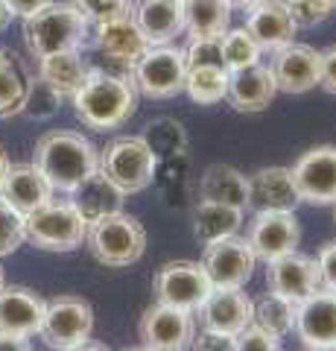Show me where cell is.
Masks as SVG:
<instances>
[{"mask_svg": "<svg viewBox=\"0 0 336 351\" xmlns=\"http://www.w3.org/2000/svg\"><path fill=\"white\" fill-rule=\"evenodd\" d=\"M138 337L146 351H188L196 337V313L158 302L140 316Z\"/></svg>", "mask_w": 336, "mask_h": 351, "instance_id": "10", "label": "cell"}, {"mask_svg": "<svg viewBox=\"0 0 336 351\" xmlns=\"http://www.w3.org/2000/svg\"><path fill=\"white\" fill-rule=\"evenodd\" d=\"M333 6H336V0H333Z\"/></svg>", "mask_w": 336, "mask_h": 351, "instance_id": "54", "label": "cell"}, {"mask_svg": "<svg viewBox=\"0 0 336 351\" xmlns=\"http://www.w3.org/2000/svg\"><path fill=\"white\" fill-rule=\"evenodd\" d=\"M153 290L161 304L196 313L202 302L211 295L214 284L199 261H170L155 272Z\"/></svg>", "mask_w": 336, "mask_h": 351, "instance_id": "9", "label": "cell"}, {"mask_svg": "<svg viewBox=\"0 0 336 351\" xmlns=\"http://www.w3.org/2000/svg\"><path fill=\"white\" fill-rule=\"evenodd\" d=\"M88 223L79 217V211L70 205V199L44 202L36 211L24 214V240H29L36 249L44 252H73L85 243Z\"/></svg>", "mask_w": 336, "mask_h": 351, "instance_id": "5", "label": "cell"}, {"mask_svg": "<svg viewBox=\"0 0 336 351\" xmlns=\"http://www.w3.org/2000/svg\"><path fill=\"white\" fill-rule=\"evenodd\" d=\"M132 21L149 47L172 44L176 36H184L181 0H132Z\"/></svg>", "mask_w": 336, "mask_h": 351, "instance_id": "21", "label": "cell"}, {"mask_svg": "<svg viewBox=\"0 0 336 351\" xmlns=\"http://www.w3.org/2000/svg\"><path fill=\"white\" fill-rule=\"evenodd\" d=\"M298 202L289 167H260L248 176V208L255 211H296Z\"/></svg>", "mask_w": 336, "mask_h": 351, "instance_id": "22", "label": "cell"}, {"mask_svg": "<svg viewBox=\"0 0 336 351\" xmlns=\"http://www.w3.org/2000/svg\"><path fill=\"white\" fill-rule=\"evenodd\" d=\"M333 351H336V348H333Z\"/></svg>", "mask_w": 336, "mask_h": 351, "instance_id": "55", "label": "cell"}, {"mask_svg": "<svg viewBox=\"0 0 336 351\" xmlns=\"http://www.w3.org/2000/svg\"><path fill=\"white\" fill-rule=\"evenodd\" d=\"M59 103H62V94L56 91L53 85H47L41 76H29L27 82V97H24V108L21 114H29L36 120H44L53 117L59 112Z\"/></svg>", "mask_w": 336, "mask_h": 351, "instance_id": "35", "label": "cell"}, {"mask_svg": "<svg viewBox=\"0 0 336 351\" xmlns=\"http://www.w3.org/2000/svg\"><path fill=\"white\" fill-rule=\"evenodd\" d=\"M234 339H237V351H284L278 337L266 334L263 328H257V325L243 328Z\"/></svg>", "mask_w": 336, "mask_h": 351, "instance_id": "40", "label": "cell"}, {"mask_svg": "<svg viewBox=\"0 0 336 351\" xmlns=\"http://www.w3.org/2000/svg\"><path fill=\"white\" fill-rule=\"evenodd\" d=\"M229 0H181L184 32L190 38H220L231 27Z\"/></svg>", "mask_w": 336, "mask_h": 351, "instance_id": "28", "label": "cell"}, {"mask_svg": "<svg viewBox=\"0 0 336 351\" xmlns=\"http://www.w3.org/2000/svg\"><path fill=\"white\" fill-rule=\"evenodd\" d=\"M6 9H9V15H18V18H29V15H36L38 9H44L50 6L53 0H3Z\"/></svg>", "mask_w": 336, "mask_h": 351, "instance_id": "44", "label": "cell"}, {"mask_svg": "<svg viewBox=\"0 0 336 351\" xmlns=\"http://www.w3.org/2000/svg\"><path fill=\"white\" fill-rule=\"evenodd\" d=\"M146 147L155 152V158H167V156H179V152L188 149V132L179 123L176 117H155L149 120L144 135Z\"/></svg>", "mask_w": 336, "mask_h": 351, "instance_id": "33", "label": "cell"}, {"mask_svg": "<svg viewBox=\"0 0 336 351\" xmlns=\"http://www.w3.org/2000/svg\"><path fill=\"white\" fill-rule=\"evenodd\" d=\"M246 240L252 246L255 258L263 263L296 252L301 240V226L296 211H255Z\"/></svg>", "mask_w": 336, "mask_h": 351, "instance_id": "12", "label": "cell"}, {"mask_svg": "<svg viewBox=\"0 0 336 351\" xmlns=\"http://www.w3.org/2000/svg\"><path fill=\"white\" fill-rule=\"evenodd\" d=\"M24 243V214L0 196V258L12 255Z\"/></svg>", "mask_w": 336, "mask_h": 351, "instance_id": "37", "label": "cell"}, {"mask_svg": "<svg viewBox=\"0 0 336 351\" xmlns=\"http://www.w3.org/2000/svg\"><path fill=\"white\" fill-rule=\"evenodd\" d=\"M184 76H188V62L184 50L176 44H158L146 47V53L132 64V85L138 94L149 100H172L184 91Z\"/></svg>", "mask_w": 336, "mask_h": 351, "instance_id": "7", "label": "cell"}, {"mask_svg": "<svg viewBox=\"0 0 336 351\" xmlns=\"http://www.w3.org/2000/svg\"><path fill=\"white\" fill-rule=\"evenodd\" d=\"M32 164L44 176L53 193H70L82 179L100 167V149L88 138L70 129H56L38 138L32 149Z\"/></svg>", "mask_w": 336, "mask_h": 351, "instance_id": "1", "label": "cell"}, {"mask_svg": "<svg viewBox=\"0 0 336 351\" xmlns=\"http://www.w3.org/2000/svg\"><path fill=\"white\" fill-rule=\"evenodd\" d=\"M220 50H222V64L225 71H240L248 68V64H257L263 50L257 47V41L248 36L246 27H229L220 36Z\"/></svg>", "mask_w": 336, "mask_h": 351, "instance_id": "34", "label": "cell"}, {"mask_svg": "<svg viewBox=\"0 0 336 351\" xmlns=\"http://www.w3.org/2000/svg\"><path fill=\"white\" fill-rule=\"evenodd\" d=\"M196 313L202 328L237 337L243 328L252 325V299L243 293V287H214Z\"/></svg>", "mask_w": 336, "mask_h": 351, "instance_id": "17", "label": "cell"}, {"mask_svg": "<svg viewBox=\"0 0 336 351\" xmlns=\"http://www.w3.org/2000/svg\"><path fill=\"white\" fill-rule=\"evenodd\" d=\"M155 167L158 158L155 152L146 147V141L140 135L129 138H114L112 144L100 149V170L112 184H117L126 196L146 191L155 182Z\"/></svg>", "mask_w": 336, "mask_h": 351, "instance_id": "6", "label": "cell"}, {"mask_svg": "<svg viewBox=\"0 0 336 351\" xmlns=\"http://www.w3.org/2000/svg\"><path fill=\"white\" fill-rule=\"evenodd\" d=\"M94 307L79 295H56L44 304V319L38 334L53 351H68L91 339Z\"/></svg>", "mask_w": 336, "mask_h": 351, "instance_id": "8", "label": "cell"}, {"mask_svg": "<svg viewBox=\"0 0 336 351\" xmlns=\"http://www.w3.org/2000/svg\"><path fill=\"white\" fill-rule=\"evenodd\" d=\"M305 348L333 351L336 348V293L319 287L296 307V328Z\"/></svg>", "mask_w": 336, "mask_h": 351, "instance_id": "14", "label": "cell"}, {"mask_svg": "<svg viewBox=\"0 0 336 351\" xmlns=\"http://www.w3.org/2000/svg\"><path fill=\"white\" fill-rule=\"evenodd\" d=\"M298 199L307 205H336V147L319 144L301 152L289 167Z\"/></svg>", "mask_w": 336, "mask_h": 351, "instance_id": "11", "label": "cell"}, {"mask_svg": "<svg viewBox=\"0 0 336 351\" xmlns=\"http://www.w3.org/2000/svg\"><path fill=\"white\" fill-rule=\"evenodd\" d=\"M27 82L29 76L21 68L18 56L0 47V117L21 114L27 97Z\"/></svg>", "mask_w": 336, "mask_h": 351, "instance_id": "32", "label": "cell"}, {"mask_svg": "<svg viewBox=\"0 0 336 351\" xmlns=\"http://www.w3.org/2000/svg\"><path fill=\"white\" fill-rule=\"evenodd\" d=\"M184 62H188V68H196V64H222L220 38H190L188 47H184Z\"/></svg>", "mask_w": 336, "mask_h": 351, "instance_id": "39", "label": "cell"}, {"mask_svg": "<svg viewBox=\"0 0 336 351\" xmlns=\"http://www.w3.org/2000/svg\"><path fill=\"white\" fill-rule=\"evenodd\" d=\"M9 18H12V15H9V9H6V3H3V0H0V29H3V27L9 24Z\"/></svg>", "mask_w": 336, "mask_h": 351, "instance_id": "49", "label": "cell"}, {"mask_svg": "<svg viewBox=\"0 0 336 351\" xmlns=\"http://www.w3.org/2000/svg\"><path fill=\"white\" fill-rule=\"evenodd\" d=\"M88 24H103L112 18L132 15V0H70Z\"/></svg>", "mask_w": 336, "mask_h": 351, "instance_id": "38", "label": "cell"}, {"mask_svg": "<svg viewBox=\"0 0 336 351\" xmlns=\"http://www.w3.org/2000/svg\"><path fill=\"white\" fill-rule=\"evenodd\" d=\"M246 211L222 202H205L199 199L196 208H193V234L202 246L216 243V240H225L240 232Z\"/></svg>", "mask_w": 336, "mask_h": 351, "instance_id": "27", "label": "cell"}, {"mask_svg": "<svg viewBox=\"0 0 336 351\" xmlns=\"http://www.w3.org/2000/svg\"><path fill=\"white\" fill-rule=\"evenodd\" d=\"M319 88L336 94V44L319 50Z\"/></svg>", "mask_w": 336, "mask_h": 351, "instance_id": "43", "label": "cell"}, {"mask_svg": "<svg viewBox=\"0 0 336 351\" xmlns=\"http://www.w3.org/2000/svg\"><path fill=\"white\" fill-rule=\"evenodd\" d=\"M333 208H336V205H333ZM333 219H336V211H333Z\"/></svg>", "mask_w": 336, "mask_h": 351, "instance_id": "52", "label": "cell"}, {"mask_svg": "<svg viewBox=\"0 0 336 351\" xmlns=\"http://www.w3.org/2000/svg\"><path fill=\"white\" fill-rule=\"evenodd\" d=\"M225 91H229V71H225L222 64H196V68H188L184 94L196 106L222 103Z\"/></svg>", "mask_w": 336, "mask_h": 351, "instance_id": "31", "label": "cell"}, {"mask_svg": "<svg viewBox=\"0 0 336 351\" xmlns=\"http://www.w3.org/2000/svg\"><path fill=\"white\" fill-rule=\"evenodd\" d=\"M0 196L12 208H18L21 214H29L44 202H50L56 193H53L44 176L36 170V164H15V167L9 164L6 179L0 184Z\"/></svg>", "mask_w": 336, "mask_h": 351, "instance_id": "23", "label": "cell"}, {"mask_svg": "<svg viewBox=\"0 0 336 351\" xmlns=\"http://www.w3.org/2000/svg\"><path fill=\"white\" fill-rule=\"evenodd\" d=\"M199 263L208 272L214 287H246V281L255 272L257 258L246 237L231 234L225 240H216V243L205 246V255Z\"/></svg>", "mask_w": 336, "mask_h": 351, "instance_id": "13", "label": "cell"}, {"mask_svg": "<svg viewBox=\"0 0 336 351\" xmlns=\"http://www.w3.org/2000/svg\"><path fill=\"white\" fill-rule=\"evenodd\" d=\"M85 243H88L91 255L112 269L132 267L144 258L146 252V232L132 214L114 211L108 217H100L88 223L85 232Z\"/></svg>", "mask_w": 336, "mask_h": 351, "instance_id": "4", "label": "cell"}, {"mask_svg": "<svg viewBox=\"0 0 336 351\" xmlns=\"http://www.w3.org/2000/svg\"><path fill=\"white\" fill-rule=\"evenodd\" d=\"M269 71L281 94H307L319 85V50L292 41L272 53Z\"/></svg>", "mask_w": 336, "mask_h": 351, "instance_id": "16", "label": "cell"}, {"mask_svg": "<svg viewBox=\"0 0 336 351\" xmlns=\"http://www.w3.org/2000/svg\"><path fill=\"white\" fill-rule=\"evenodd\" d=\"M296 307L298 304H292L284 295L269 290L257 302H252V325L263 328L266 334H272L278 339H284L296 328Z\"/></svg>", "mask_w": 336, "mask_h": 351, "instance_id": "30", "label": "cell"}, {"mask_svg": "<svg viewBox=\"0 0 336 351\" xmlns=\"http://www.w3.org/2000/svg\"><path fill=\"white\" fill-rule=\"evenodd\" d=\"M196 193L205 202H222L240 208V211H248V176L231 167V164H211L199 176Z\"/></svg>", "mask_w": 336, "mask_h": 351, "instance_id": "26", "label": "cell"}, {"mask_svg": "<svg viewBox=\"0 0 336 351\" xmlns=\"http://www.w3.org/2000/svg\"><path fill=\"white\" fill-rule=\"evenodd\" d=\"M88 21L73 3H56L38 9L36 15L24 18V41L32 59H47L56 53L82 50L88 41Z\"/></svg>", "mask_w": 336, "mask_h": 351, "instance_id": "3", "label": "cell"}, {"mask_svg": "<svg viewBox=\"0 0 336 351\" xmlns=\"http://www.w3.org/2000/svg\"><path fill=\"white\" fill-rule=\"evenodd\" d=\"M38 76L47 85H53L56 91L64 97H73L79 91V85L88 76V59H85V47L82 50H68V53H56V56L38 59Z\"/></svg>", "mask_w": 336, "mask_h": 351, "instance_id": "29", "label": "cell"}, {"mask_svg": "<svg viewBox=\"0 0 336 351\" xmlns=\"http://www.w3.org/2000/svg\"><path fill=\"white\" fill-rule=\"evenodd\" d=\"M44 299L29 287H0V334L36 337L44 319Z\"/></svg>", "mask_w": 336, "mask_h": 351, "instance_id": "20", "label": "cell"}, {"mask_svg": "<svg viewBox=\"0 0 336 351\" xmlns=\"http://www.w3.org/2000/svg\"><path fill=\"white\" fill-rule=\"evenodd\" d=\"M316 263H319V281L324 290L336 293V240L324 243L316 255Z\"/></svg>", "mask_w": 336, "mask_h": 351, "instance_id": "42", "label": "cell"}, {"mask_svg": "<svg viewBox=\"0 0 336 351\" xmlns=\"http://www.w3.org/2000/svg\"><path fill=\"white\" fill-rule=\"evenodd\" d=\"M305 351H313V348H305Z\"/></svg>", "mask_w": 336, "mask_h": 351, "instance_id": "53", "label": "cell"}, {"mask_svg": "<svg viewBox=\"0 0 336 351\" xmlns=\"http://www.w3.org/2000/svg\"><path fill=\"white\" fill-rule=\"evenodd\" d=\"M284 3H287L289 15H292V21H296L298 29L319 27L336 12L333 0H284Z\"/></svg>", "mask_w": 336, "mask_h": 351, "instance_id": "36", "label": "cell"}, {"mask_svg": "<svg viewBox=\"0 0 336 351\" xmlns=\"http://www.w3.org/2000/svg\"><path fill=\"white\" fill-rule=\"evenodd\" d=\"M123 351H146V348H123Z\"/></svg>", "mask_w": 336, "mask_h": 351, "instance_id": "51", "label": "cell"}, {"mask_svg": "<svg viewBox=\"0 0 336 351\" xmlns=\"http://www.w3.org/2000/svg\"><path fill=\"white\" fill-rule=\"evenodd\" d=\"M68 199L79 211V217L85 219V223H94V219H100V217L123 211L126 193L117 188V184L108 182L100 170H96V173L88 176V179H82L77 188L68 193Z\"/></svg>", "mask_w": 336, "mask_h": 351, "instance_id": "24", "label": "cell"}, {"mask_svg": "<svg viewBox=\"0 0 336 351\" xmlns=\"http://www.w3.org/2000/svg\"><path fill=\"white\" fill-rule=\"evenodd\" d=\"M266 284L269 290L284 295V299H289L292 304H301L307 299V295H313L322 281H319V263L316 258L310 255H301V252H289V255L284 258H275L266 263Z\"/></svg>", "mask_w": 336, "mask_h": 351, "instance_id": "15", "label": "cell"}, {"mask_svg": "<svg viewBox=\"0 0 336 351\" xmlns=\"http://www.w3.org/2000/svg\"><path fill=\"white\" fill-rule=\"evenodd\" d=\"M73 112L82 120V126L94 132H108L123 126L138 108V91L132 80H120L112 73L88 71L79 91L70 97Z\"/></svg>", "mask_w": 336, "mask_h": 351, "instance_id": "2", "label": "cell"}, {"mask_svg": "<svg viewBox=\"0 0 336 351\" xmlns=\"http://www.w3.org/2000/svg\"><path fill=\"white\" fill-rule=\"evenodd\" d=\"M188 351H237V339L231 334H220V331L202 328V331L193 337Z\"/></svg>", "mask_w": 336, "mask_h": 351, "instance_id": "41", "label": "cell"}, {"mask_svg": "<svg viewBox=\"0 0 336 351\" xmlns=\"http://www.w3.org/2000/svg\"><path fill=\"white\" fill-rule=\"evenodd\" d=\"M278 85L275 76L269 71V64L257 62L248 64L240 71H229V91H225V100L234 106V112H263V108L275 100Z\"/></svg>", "mask_w": 336, "mask_h": 351, "instance_id": "19", "label": "cell"}, {"mask_svg": "<svg viewBox=\"0 0 336 351\" xmlns=\"http://www.w3.org/2000/svg\"><path fill=\"white\" fill-rule=\"evenodd\" d=\"M0 287H3V263H0Z\"/></svg>", "mask_w": 336, "mask_h": 351, "instance_id": "50", "label": "cell"}, {"mask_svg": "<svg viewBox=\"0 0 336 351\" xmlns=\"http://www.w3.org/2000/svg\"><path fill=\"white\" fill-rule=\"evenodd\" d=\"M6 170H9V158H6V152L0 149V184H3V179H6Z\"/></svg>", "mask_w": 336, "mask_h": 351, "instance_id": "48", "label": "cell"}, {"mask_svg": "<svg viewBox=\"0 0 336 351\" xmlns=\"http://www.w3.org/2000/svg\"><path fill=\"white\" fill-rule=\"evenodd\" d=\"M229 3H231V9H243V12H248L252 6L263 3V0H229Z\"/></svg>", "mask_w": 336, "mask_h": 351, "instance_id": "47", "label": "cell"}, {"mask_svg": "<svg viewBox=\"0 0 336 351\" xmlns=\"http://www.w3.org/2000/svg\"><path fill=\"white\" fill-rule=\"evenodd\" d=\"M146 47L149 44L144 36H140V29L135 27L132 15L94 24V50L105 53V56H117V59L135 64L146 53Z\"/></svg>", "mask_w": 336, "mask_h": 351, "instance_id": "25", "label": "cell"}, {"mask_svg": "<svg viewBox=\"0 0 336 351\" xmlns=\"http://www.w3.org/2000/svg\"><path fill=\"white\" fill-rule=\"evenodd\" d=\"M68 351H112V348L103 346V343H94V339H85V343L73 346V348H68Z\"/></svg>", "mask_w": 336, "mask_h": 351, "instance_id": "46", "label": "cell"}, {"mask_svg": "<svg viewBox=\"0 0 336 351\" xmlns=\"http://www.w3.org/2000/svg\"><path fill=\"white\" fill-rule=\"evenodd\" d=\"M246 29L263 53H275L296 41V21H292L284 0H263L246 12Z\"/></svg>", "mask_w": 336, "mask_h": 351, "instance_id": "18", "label": "cell"}, {"mask_svg": "<svg viewBox=\"0 0 336 351\" xmlns=\"http://www.w3.org/2000/svg\"><path fill=\"white\" fill-rule=\"evenodd\" d=\"M0 351H32L27 337H12V334H0Z\"/></svg>", "mask_w": 336, "mask_h": 351, "instance_id": "45", "label": "cell"}]
</instances>
